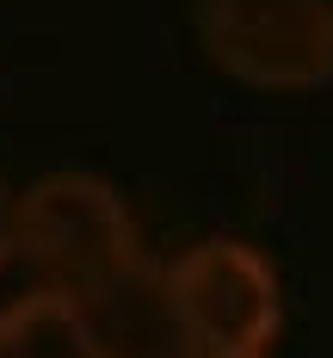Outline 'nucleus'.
Wrapping results in <instances>:
<instances>
[{
	"mask_svg": "<svg viewBox=\"0 0 333 358\" xmlns=\"http://www.w3.org/2000/svg\"><path fill=\"white\" fill-rule=\"evenodd\" d=\"M13 253L37 272V290L87 296L111 272H124L136 253V216L99 173H43L13 198Z\"/></svg>",
	"mask_w": 333,
	"mask_h": 358,
	"instance_id": "1",
	"label": "nucleus"
},
{
	"mask_svg": "<svg viewBox=\"0 0 333 358\" xmlns=\"http://www.w3.org/2000/svg\"><path fill=\"white\" fill-rule=\"evenodd\" d=\"M13 259V192L0 185V266Z\"/></svg>",
	"mask_w": 333,
	"mask_h": 358,
	"instance_id": "6",
	"label": "nucleus"
},
{
	"mask_svg": "<svg viewBox=\"0 0 333 358\" xmlns=\"http://www.w3.org/2000/svg\"><path fill=\"white\" fill-rule=\"evenodd\" d=\"M80 322H87L93 358H198L167 285V266H148V259H130L99 290H87Z\"/></svg>",
	"mask_w": 333,
	"mask_h": 358,
	"instance_id": "4",
	"label": "nucleus"
},
{
	"mask_svg": "<svg viewBox=\"0 0 333 358\" xmlns=\"http://www.w3.org/2000/svg\"><path fill=\"white\" fill-rule=\"evenodd\" d=\"M173 303L185 315V334L198 358H265L284 322V290L272 259L247 241H198L167 266Z\"/></svg>",
	"mask_w": 333,
	"mask_h": 358,
	"instance_id": "3",
	"label": "nucleus"
},
{
	"mask_svg": "<svg viewBox=\"0 0 333 358\" xmlns=\"http://www.w3.org/2000/svg\"><path fill=\"white\" fill-rule=\"evenodd\" d=\"M0 358H93L80 303L56 290H25L0 309Z\"/></svg>",
	"mask_w": 333,
	"mask_h": 358,
	"instance_id": "5",
	"label": "nucleus"
},
{
	"mask_svg": "<svg viewBox=\"0 0 333 358\" xmlns=\"http://www.w3.org/2000/svg\"><path fill=\"white\" fill-rule=\"evenodd\" d=\"M191 31L247 87L296 93L333 80V0H191Z\"/></svg>",
	"mask_w": 333,
	"mask_h": 358,
	"instance_id": "2",
	"label": "nucleus"
}]
</instances>
